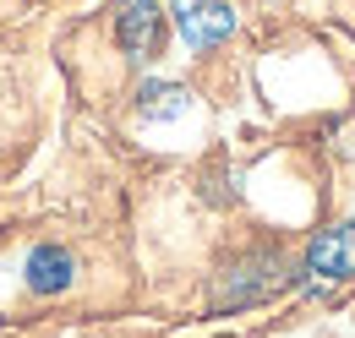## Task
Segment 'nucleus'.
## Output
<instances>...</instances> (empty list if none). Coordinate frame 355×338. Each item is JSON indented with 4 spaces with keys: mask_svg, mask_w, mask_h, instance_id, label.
Segmentation results:
<instances>
[{
    "mask_svg": "<svg viewBox=\"0 0 355 338\" xmlns=\"http://www.w3.org/2000/svg\"><path fill=\"white\" fill-rule=\"evenodd\" d=\"M22 284H28V295H39V300L66 295L77 284V256L66 251V246H55V240L33 246V251L22 256Z\"/></svg>",
    "mask_w": 355,
    "mask_h": 338,
    "instance_id": "5",
    "label": "nucleus"
},
{
    "mask_svg": "<svg viewBox=\"0 0 355 338\" xmlns=\"http://www.w3.org/2000/svg\"><path fill=\"white\" fill-rule=\"evenodd\" d=\"M191 109V93L180 82H164V77H148L137 87V115L142 121H180Z\"/></svg>",
    "mask_w": 355,
    "mask_h": 338,
    "instance_id": "6",
    "label": "nucleus"
},
{
    "mask_svg": "<svg viewBox=\"0 0 355 338\" xmlns=\"http://www.w3.org/2000/svg\"><path fill=\"white\" fill-rule=\"evenodd\" d=\"M301 284L311 295H334V290L355 284V218L328 224V229H317L306 240V251H301Z\"/></svg>",
    "mask_w": 355,
    "mask_h": 338,
    "instance_id": "2",
    "label": "nucleus"
},
{
    "mask_svg": "<svg viewBox=\"0 0 355 338\" xmlns=\"http://www.w3.org/2000/svg\"><path fill=\"white\" fill-rule=\"evenodd\" d=\"M170 22H175L180 44H186L191 55H214V49L230 44L235 28H241L235 6H224V0H175V6H170Z\"/></svg>",
    "mask_w": 355,
    "mask_h": 338,
    "instance_id": "4",
    "label": "nucleus"
},
{
    "mask_svg": "<svg viewBox=\"0 0 355 338\" xmlns=\"http://www.w3.org/2000/svg\"><path fill=\"white\" fill-rule=\"evenodd\" d=\"M164 0H115V17H110V28H115V44H121V55L137 60V66H148V60H159V49H164Z\"/></svg>",
    "mask_w": 355,
    "mask_h": 338,
    "instance_id": "3",
    "label": "nucleus"
},
{
    "mask_svg": "<svg viewBox=\"0 0 355 338\" xmlns=\"http://www.w3.org/2000/svg\"><path fill=\"white\" fill-rule=\"evenodd\" d=\"M290 284H301V262H290L284 251H241L230 267H224L219 278H214V311H246V305H263L273 300L279 290H290Z\"/></svg>",
    "mask_w": 355,
    "mask_h": 338,
    "instance_id": "1",
    "label": "nucleus"
}]
</instances>
